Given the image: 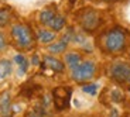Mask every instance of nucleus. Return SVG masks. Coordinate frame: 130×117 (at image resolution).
<instances>
[{"instance_id": "nucleus-1", "label": "nucleus", "mask_w": 130, "mask_h": 117, "mask_svg": "<svg viewBox=\"0 0 130 117\" xmlns=\"http://www.w3.org/2000/svg\"><path fill=\"white\" fill-rule=\"evenodd\" d=\"M103 48L109 54H117L126 48V33L119 27L110 28L103 35Z\"/></svg>"}, {"instance_id": "nucleus-2", "label": "nucleus", "mask_w": 130, "mask_h": 117, "mask_svg": "<svg viewBox=\"0 0 130 117\" xmlns=\"http://www.w3.org/2000/svg\"><path fill=\"white\" fill-rule=\"evenodd\" d=\"M11 38L14 40L16 45L21 49H30L34 45V35L28 26L17 24L11 28Z\"/></svg>"}, {"instance_id": "nucleus-3", "label": "nucleus", "mask_w": 130, "mask_h": 117, "mask_svg": "<svg viewBox=\"0 0 130 117\" xmlns=\"http://www.w3.org/2000/svg\"><path fill=\"white\" fill-rule=\"evenodd\" d=\"M109 75L115 82L120 85L130 83V65L126 62H113L109 68Z\"/></svg>"}, {"instance_id": "nucleus-4", "label": "nucleus", "mask_w": 130, "mask_h": 117, "mask_svg": "<svg viewBox=\"0 0 130 117\" xmlns=\"http://www.w3.org/2000/svg\"><path fill=\"white\" fill-rule=\"evenodd\" d=\"M72 73V79L76 82H85V81H89L92 76L95 75V72H96V65H95V62L92 61H84L81 62L78 66H75L74 69H71Z\"/></svg>"}, {"instance_id": "nucleus-5", "label": "nucleus", "mask_w": 130, "mask_h": 117, "mask_svg": "<svg viewBox=\"0 0 130 117\" xmlns=\"http://www.w3.org/2000/svg\"><path fill=\"white\" fill-rule=\"evenodd\" d=\"M71 88L67 86H58L52 90V99H54V106L57 110H65L69 107V102H71Z\"/></svg>"}, {"instance_id": "nucleus-6", "label": "nucleus", "mask_w": 130, "mask_h": 117, "mask_svg": "<svg viewBox=\"0 0 130 117\" xmlns=\"http://www.w3.org/2000/svg\"><path fill=\"white\" fill-rule=\"evenodd\" d=\"M79 23L86 31H95L101 24V17L95 10H85L79 17Z\"/></svg>"}, {"instance_id": "nucleus-7", "label": "nucleus", "mask_w": 130, "mask_h": 117, "mask_svg": "<svg viewBox=\"0 0 130 117\" xmlns=\"http://www.w3.org/2000/svg\"><path fill=\"white\" fill-rule=\"evenodd\" d=\"M42 68L44 69H51L54 72H62L64 71V64H62L59 59L54 58V56H45L44 61H42Z\"/></svg>"}, {"instance_id": "nucleus-8", "label": "nucleus", "mask_w": 130, "mask_h": 117, "mask_svg": "<svg viewBox=\"0 0 130 117\" xmlns=\"http://www.w3.org/2000/svg\"><path fill=\"white\" fill-rule=\"evenodd\" d=\"M64 61H65V64H67L69 68L74 69L75 66H78L79 64L82 62V58H81V55H79L78 52H68V54L65 55Z\"/></svg>"}, {"instance_id": "nucleus-9", "label": "nucleus", "mask_w": 130, "mask_h": 117, "mask_svg": "<svg viewBox=\"0 0 130 117\" xmlns=\"http://www.w3.org/2000/svg\"><path fill=\"white\" fill-rule=\"evenodd\" d=\"M55 11L52 9H45V10H42L41 13H40V23L44 24V26H50V23L52 21V18L55 17Z\"/></svg>"}, {"instance_id": "nucleus-10", "label": "nucleus", "mask_w": 130, "mask_h": 117, "mask_svg": "<svg viewBox=\"0 0 130 117\" xmlns=\"http://www.w3.org/2000/svg\"><path fill=\"white\" fill-rule=\"evenodd\" d=\"M37 37H38V41L42 44H50L55 40V34L52 31H48V30H40Z\"/></svg>"}, {"instance_id": "nucleus-11", "label": "nucleus", "mask_w": 130, "mask_h": 117, "mask_svg": "<svg viewBox=\"0 0 130 117\" xmlns=\"http://www.w3.org/2000/svg\"><path fill=\"white\" fill-rule=\"evenodd\" d=\"M67 45H68V41H65V40L62 38L61 41H58V42H55V44L50 45L48 51L51 52V54H61V52H64L65 49H67Z\"/></svg>"}, {"instance_id": "nucleus-12", "label": "nucleus", "mask_w": 130, "mask_h": 117, "mask_svg": "<svg viewBox=\"0 0 130 117\" xmlns=\"http://www.w3.org/2000/svg\"><path fill=\"white\" fill-rule=\"evenodd\" d=\"M48 27H51L54 31H61L65 27V18L62 16H59V14H55V17L52 18V21L50 23Z\"/></svg>"}, {"instance_id": "nucleus-13", "label": "nucleus", "mask_w": 130, "mask_h": 117, "mask_svg": "<svg viewBox=\"0 0 130 117\" xmlns=\"http://www.w3.org/2000/svg\"><path fill=\"white\" fill-rule=\"evenodd\" d=\"M11 18V13L9 9H0V27H4L9 24Z\"/></svg>"}, {"instance_id": "nucleus-14", "label": "nucleus", "mask_w": 130, "mask_h": 117, "mask_svg": "<svg viewBox=\"0 0 130 117\" xmlns=\"http://www.w3.org/2000/svg\"><path fill=\"white\" fill-rule=\"evenodd\" d=\"M14 61H16V64L20 66V71L24 73V72L27 71V68H28V62H27V59L24 58V55H21V54L16 55L14 56Z\"/></svg>"}, {"instance_id": "nucleus-15", "label": "nucleus", "mask_w": 130, "mask_h": 117, "mask_svg": "<svg viewBox=\"0 0 130 117\" xmlns=\"http://www.w3.org/2000/svg\"><path fill=\"white\" fill-rule=\"evenodd\" d=\"M26 117H44V110H42L40 106H36L34 109L27 111Z\"/></svg>"}, {"instance_id": "nucleus-16", "label": "nucleus", "mask_w": 130, "mask_h": 117, "mask_svg": "<svg viewBox=\"0 0 130 117\" xmlns=\"http://www.w3.org/2000/svg\"><path fill=\"white\" fill-rule=\"evenodd\" d=\"M82 90H84L85 93H89V94H96V92H98V85H95V83L84 85V86H82Z\"/></svg>"}, {"instance_id": "nucleus-17", "label": "nucleus", "mask_w": 130, "mask_h": 117, "mask_svg": "<svg viewBox=\"0 0 130 117\" xmlns=\"http://www.w3.org/2000/svg\"><path fill=\"white\" fill-rule=\"evenodd\" d=\"M112 99H113L115 102H120L122 99H123V93H122L120 90H117V89H115V90L112 92Z\"/></svg>"}, {"instance_id": "nucleus-18", "label": "nucleus", "mask_w": 130, "mask_h": 117, "mask_svg": "<svg viewBox=\"0 0 130 117\" xmlns=\"http://www.w3.org/2000/svg\"><path fill=\"white\" fill-rule=\"evenodd\" d=\"M7 47V41H6V37H4L3 33H0V51H3L4 48Z\"/></svg>"}, {"instance_id": "nucleus-19", "label": "nucleus", "mask_w": 130, "mask_h": 117, "mask_svg": "<svg viewBox=\"0 0 130 117\" xmlns=\"http://www.w3.org/2000/svg\"><path fill=\"white\" fill-rule=\"evenodd\" d=\"M32 64H34V65H40V58L37 55L32 56Z\"/></svg>"}, {"instance_id": "nucleus-20", "label": "nucleus", "mask_w": 130, "mask_h": 117, "mask_svg": "<svg viewBox=\"0 0 130 117\" xmlns=\"http://www.w3.org/2000/svg\"><path fill=\"white\" fill-rule=\"evenodd\" d=\"M105 2H116V0H105Z\"/></svg>"}]
</instances>
